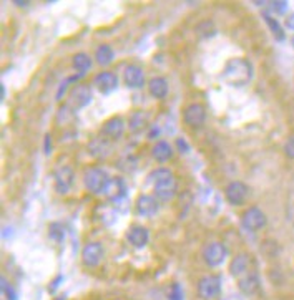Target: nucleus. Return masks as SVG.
Masks as SVG:
<instances>
[{"mask_svg":"<svg viewBox=\"0 0 294 300\" xmlns=\"http://www.w3.org/2000/svg\"><path fill=\"white\" fill-rule=\"evenodd\" d=\"M224 196L226 199L229 201V204L241 206L243 202L248 199V196H250V189H248V186L245 183H241V181H233V183L226 186Z\"/></svg>","mask_w":294,"mask_h":300,"instance_id":"nucleus-11","label":"nucleus"},{"mask_svg":"<svg viewBox=\"0 0 294 300\" xmlns=\"http://www.w3.org/2000/svg\"><path fill=\"white\" fill-rule=\"evenodd\" d=\"M183 121L190 128H200L206 121V108L201 103H190L183 110Z\"/></svg>","mask_w":294,"mask_h":300,"instance_id":"nucleus-8","label":"nucleus"},{"mask_svg":"<svg viewBox=\"0 0 294 300\" xmlns=\"http://www.w3.org/2000/svg\"><path fill=\"white\" fill-rule=\"evenodd\" d=\"M150 124V115L146 111H135L128 118V128L132 133H140Z\"/></svg>","mask_w":294,"mask_h":300,"instance_id":"nucleus-22","label":"nucleus"},{"mask_svg":"<svg viewBox=\"0 0 294 300\" xmlns=\"http://www.w3.org/2000/svg\"><path fill=\"white\" fill-rule=\"evenodd\" d=\"M150 183L153 184L155 196L160 201H169L177 194V179L171 169L158 168L150 174Z\"/></svg>","mask_w":294,"mask_h":300,"instance_id":"nucleus-2","label":"nucleus"},{"mask_svg":"<svg viewBox=\"0 0 294 300\" xmlns=\"http://www.w3.org/2000/svg\"><path fill=\"white\" fill-rule=\"evenodd\" d=\"M72 65H73V68L78 71V75H85V73L92 68V58H90L85 52L75 53L72 58Z\"/></svg>","mask_w":294,"mask_h":300,"instance_id":"nucleus-24","label":"nucleus"},{"mask_svg":"<svg viewBox=\"0 0 294 300\" xmlns=\"http://www.w3.org/2000/svg\"><path fill=\"white\" fill-rule=\"evenodd\" d=\"M177 149H178L180 153H188V151H190V144L186 143V141H185L183 138H178V139H177Z\"/></svg>","mask_w":294,"mask_h":300,"instance_id":"nucleus-33","label":"nucleus"},{"mask_svg":"<svg viewBox=\"0 0 294 300\" xmlns=\"http://www.w3.org/2000/svg\"><path fill=\"white\" fill-rule=\"evenodd\" d=\"M151 156H153V160L158 163H166L168 160H171V156H173L171 144L165 139L156 141L153 144V148H151Z\"/></svg>","mask_w":294,"mask_h":300,"instance_id":"nucleus-21","label":"nucleus"},{"mask_svg":"<svg viewBox=\"0 0 294 300\" xmlns=\"http://www.w3.org/2000/svg\"><path fill=\"white\" fill-rule=\"evenodd\" d=\"M14 4H15V5H19V7H27V5L30 4V2H25V0H15Z\"/></svg>","mask_w":294,"mask_h":300,"instance_id":"nucleus-37","label":"nucleus"},{"mask_svg":"<svg viewBox=\"0 0 294 300\" xmlns=\"http://www.w3.org/2000/svg\"><path fill=\"white\" fill-rule=\"evenodd\" d=\"M148 239H150V234L143 226H132V228L127 231V241L130 242V246H133L135 249H143L148 244Z\"/></svg>","mask_w":294,"mask_h":300,"instance_id":"nucleus-16","label":"nucleus"},{"mask_svg":"<svg viewBox=\"0 0 294 300\" xmlns=\"http://www.w3.org/2000/svg\"><path fill=\"white\" fill-rule=\"evenodd\" d=\"M50 134H47V136H45V153H47V155H50Z\"/></svg>","mask_w":294,"mask_h":300,"instance_id":"nucleus-35","label":"nucleus"},{"mask_svg":"<svg viewBox=\"0 0 294 300\" xmlns=\"http://www.w3.org/2000/svg\"><path fill=\"white\" fill-rule=\"evenodd\" d=\"M268 219H266V214H264L261 209L253 206V207H248L245 212H243L241 216V226L245 228L248 232H256V231H261L264 226H266Z\"/></svg>","mask_w":294,"mask_h":300,"instance_id":"nucleus-4","label":"nucleus"},{"mask_svg":"<svg viewBox=\"0 0 294 300\" xmlns=\"http://www.w3.org/2000/svg\"><path fill=\"white\" fill-rule=\"evenodd\" d=\"M196 33L200 37H203V38H210V37H213L214 33H216V27H214V24L213 22H210V20H205V22H200V24L196 25Z\"/></svg>","mask_w":294,"mask_h":300,"instance_id":"nucleus-28","label":"nucleus"},{"mask_svg":"<svg viewBox=\"0 0 294 300\" xmlns=\"http://www.w3.org/2000/svg\"><path fill=\"white\" fill-rule=\"evenodd\" d=\"M253 78V65L246 58H231L226 61L223 80L231 87H245Z\"/></svg>","mask_w":294,"mask_h":300,"instance_id":"nucleus-1","label":"nucleus"},{"mask_svg":"<svg viewBox=\"0 0 294 300\" xmlns=\"http://www.w3.org/2000/svg\"><path fill=\"white\" fill-rule=\"evenodd\" d=\"M48 236H50V239L55 241V242H62V241H64L65 231H64V228H62V224H58V222L50 224Z\"/></svg>","mask_w":294,"mask_h":300,"instance_id":"nucleus-29","label":"nucleus"},{"mask_svg":"<svg viewBox=\"0 0 294 300\" xmlns=\"http://www.w3.org/2000/svg\"><path fill=\"white\" fill-rule=\"evenodd\" d=\"M168 298L169 300H183V292H182V287L178 284H171L168 290Z\"/></svg>","mask_w":294,"mask_h":300,"instance_id":"nucleus-30","label":"nucleus"},{"mask_svg":"<svg viewBox=\"0 0 294 300\" xmlns=\"http://www.w3.org/2000/svg\"><path fill=\"white\" fill-rule=\"evenodd\" d=\"M75 183V171L72 166H62L55 173V191L58 194L65 196L69 194Z\"/></svg>","mask_w":294,"mask_h":300,"instance_id":"nucleus-7","label":"nucleus"},{"mask_svg":"<svg viewBox=\"0 0 294 300\" xmlns=\"http://www.w3.org/2000/svg\"><path fill=\"white\" fill-rule=\"evenodd\" d=\"M223 300H243L241 295H238V293H229V295H226Z\"/></svg>","mask_w":294,"mask_h":300,"instance_id":"nucleus-36","label":"nucleus"},{"mask_svg":"<svg viewBox=\"0 0 294 300\" xmlns=\"http://www.w3.org/2000/svg\"><path fill=\"white\" fill-rule=\"evenodd\" d=\"M221 292V279L218 275H205L198 282V295L205 300H213Z\"/></svg>","mask_w":294,"mask_h":300,"instance_id":"nucleus-6","label":"nucleus"},{"mask_svg":"<svg viewBox=\"0 0 294 300\" xmlns=\"http://www.w3.org/2000/svg\"><path fill=\"white\" fill-rule=\"evenodd\" d=\"M93 85L101 95H110L118 87V77L113 71H100L93 77Z\"/></svg>","mask_w":294,"mask_h":300,"instance_id":"nucleus-12","label":"nucleus"},{"mask_svg":"<svg viewBox=\"0 0 294 300\" xmlns=\"http://www.w3.org/2000/svg\"><path fill=\"white\" fill-rule=\"evenodd\" d=\"M92 90H90L88 85H83V83H78L75 85L72 90H70V93H69V101H67V105L70 106V108H73L75 111L78 110H82L85 108L90 101H92Z\"/></svg>","mask_w":294,"mask_h":300,"instance_id":"nucleus-5","label":"nucleus"},{"mask_svg":"<svg viewBox=\"0 0 294 300\" xmlns=\"http://www.w3.org/2000/svg\"><path fill=\"white\" fill-rule=\"evenodd\" d=\"M75 110L70 108L69 105H62L58 111H56V121H58V124H69L73 121V118H75Z\"/></svg>","mask_w":294,"mask_h":300,"instance_id":"nucleus-26","label":"nucleus"},{"mask_svg":"<svg viewBox=\"0 0 294 300\" xmlns=\"http://www.w3.org/2000/svg\"><path fill=\"white\" fill-rule=\"evenodd\" d=\"M2 293H5V295L9 297V300H15V292H14V288L9 285V282L4 279L2 277Z\"/></svg>","mask_w":294,"mask_h":300,"instance_id":"nucleus-31","label":"nucleus"},{"mask_svg":"<svg viewBox=\"0 0 294 300\" xmlns=\"http://www.w3.org/2000/svg\"><path fill=\"white\" fill-rule=\"evenodd\" d=\"M148 92H150L151 96H155L156 100L166 98V95H168V92H169V87H168L166 78H163V77H155V78H151L150 83H148Z\"/></svg>","mask_w":294,"mask_h":300,"instance_id":"nucleus-23","label":"nucleus"},{"mask_svg":"<svg viewBox=\"0 0 294 300\" xmlns=\"http://www.w3.org/2000/svg\"><path fill=\"white\" fill-rule=\"evenodd\" d=\"M264 20H266V24H268V27H269V30H271V33L274 35V38L278 42H282L284 40V30H282V27H281V24L276 19H273V17H269V15H266L264 14Z\"/></svg>","mask_w":294,"mask_h":300,"instance_id":"nucleus-27","label":"nucleus"},{"mask_svg":"<svg viewBox=\"0 0 294 300\" xmlns=\"http://www.w3.org/2000/svg\"><path fill=\"white\" fill-rule=\"evenodd\" d=\"M135 207L141 217H153L160 209V201L153 194H140Z\"/></svg>","mask_w":294,"mask_h":300,"instance_id":"nucleus-13","label":"nucleus"},{"mask_svg":"<svg viewBox=\"0 0 294 300\" xmlns=\"http://www.w3.org/2000/svg\"><path fill=\"white\" fill-rule=\"evenodd\" d=\"M284 155L287 158H291V160H294V136H291L284 143Z\"/></svg>","mask_w":294,"mask_h":300,"instance_id":"nucleus-32","label":"nucleus"},{"mask_svg":"<svg viewBox=\"0 0 294 300\" xmlns=\"http://www.w3.org/2000/svg\"><path fill=\"white\" fill-rule=\"evenodd\" d=\"M125 126H127V123L123 118L113 116L103 123V126L100 129V134L108 141H118L123 136V133H125Z\"/></svg>","mask_w":294,"mask_h":300,"instance_id":"nucleus-10","label":"nucleus"},{"mask_svg":"<svg viewBox=\"0 0 294 300\" xmlns=\"http://www.w3.org/2000/svg\"><path fill=\"white\" fill-rule=\"evenodd\" d=\"M105 194L108 196L110 201H122L127 196V183L120 176H115L110 179L108 186H106Z\"/></svg>","mask_w":294,"mask_h":300,"instance_id":"nucleus-19","label":"nucleus"},{"mask_svg":"<svg viewBox=\"0 0 294 300\" xmlns=\"http://www.w3.org/2000/svg\"><path fill=\"white\" fill-rule=\"evenodd\" d=\"M95 58H97V63L105 66V65H110L113 58H115V53H113V48L110 45H100V47L95 50Z\"/></svg>","mask_w":294,"mask_h":300,"instance_id":"nucleus-25","label":"nucleus"},{"mask_svg":"<svg viewBox=\"0 0 294 300\" xmlns=\"http://www.w3.org/2000/svg\"><path fill=\"white\" fill-rule=\"evenodd\" d=\"M226 256H228V251H226L224 244H221V242H210L203 249V259H205V262L210 267L221 265L226 260Z\"/></svg>","mask_w":294,"mask_h":300,"instance_id":"nucleus-9","label":"nucleus"},{"mask_svg":"<svg viewBox=\"0 0 294 300\" xmlns=\"http://www.w3.org/2000/svg\"><path fill=\"white\" fill-rule=\"evenodd\" d=\"M291 43H292V47H294V37L291 38Z\"/></svg>","mask_w":294,"mask_h":300,"instance_id":"nucleus-38","label":"nucleus"},{"mask_svg":"<svg viewBox=\"0 0 294 300\" xmlns=\"http://www.w3.org/2000/svg\"><path fill=\"white\" fill-rule=\"evenodd\" d=\"M110 176L108 173L105 171L103 168L93 166L88 168L83 174V184L92 194H103L106 191V186L110 183Z\"/></svg>","mask_w":294,"mask_h":300,"instance_id":"nucleus-3","label":"nucleus"},{"mask_svg":"<svg viewBox=\"0 0 294 300\" xmlns=\"http://www.w3.org/2000/svg\"><path fill=\"white\" fill-rule=\"evenodd\" d=\"M123 80L128 88H141L145 85V73L137 65H128L123 71Z\"/></svg>","mask_w":294,"mask_h":300,"instance_id":"nucleus-17","label":"nucleus"},{"mask_svg":"<svg viewBox=\"0 0 294 300\" xmlns=\"http://www.w3.org/2000/svg\"><path fill=\"white\" fill-rule=\"evenodd\" d=\"M271 7L274 10H278L279 14L286 12V2H271Z\"/></svg>","mask_w":294,"mask_h":300,"instance_id":"nucleus-34","label":"nucleus"},{"mask_svg":"<svg viewBox=\"0 0 294 300\" xmlns=\"http://www.w3.org/2000/svg\"><path fill=\"white\" fill-rule=\"evenodd\" d=\"M253 269V262H251V257L250 254H238L233 260H231V265H229V272L236 279H241V277H245L246 274H250Z\"/></svg>","mask_w":294,"mask_h":300,"instance_id":"nucleus-15","label":"nucleus"},{"mask_svg":"<svg viewBox=\"0 0 294 300\" xmlns=\"http://www.w3.org/2000/svg\"><path fill=\"white\" fill-rule=\"evenodd\" d=\"M103 256H105V251L100 242H88V244L83 247L82 262L83 265H87V267H97L101 262V259H103Z\"/></svg>","mask_w":294,"mask_h":300,"instance_id":"nucleus-14","label":"nucleus"},{"mask_svg":"<svg viewBox=\"0 0 294 300\" xmlns=\"http://www.w3.org/2000/svg\"><path fill=\"white\" fill-rule=\"evenodd\" d=\"M87 149H88V153L93 158L101 160V158H106L111 153V144H110V141L106 138L97 136V138H93L92 141H90L88 146H87Z\"/></svg>","mask_w":294,"mask_h":300,"instance_id":"nucleus-18","label":"nucleus"},{"mask_svg":"<svg viewBox=\"0 0 294 300\" xmlns=\"http://www.w3.org/2000/svg\"><path fill=\"white\" fill-rule=\"evenodd\" d=\"M238 287L245 295H253V293H256L259 288V275L256 270H251L250 274L241 277L238 280Z\"/></svg>","mask_w":294,"mask_h":300,"instance_id":"nucleus-20","label":"nucleus"}]
</instances>
